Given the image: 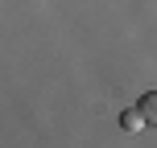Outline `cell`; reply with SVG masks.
<instances>
[{
	"mask_svg": "<svg viewBox=\"0 0 157 148\" xmlns=\"http://www.w3.org/2000/svg\"><path fill=\"white\" fill-rule=\"evenodd\" d=\"M136 107H141V115H145V124H153V128H157V91H145V95H141V103H136Z\"/></svg>",
	"mask_w": 157,
	"mask_h": 148,
	"instance_id": "6da1fadb",
	"label": "cell"
},
{
	"mask_svg": "<svg viewBox=\"0 0 157 148\" xmlns=\"http://www.w3.org/2000/svg\"><path fill=\"white\" fill-rule=\"evenodd\" d=\"M120 128H124V132H141V128H145V115H141V107H128L124 115H120Z\"/></svg>",
	"mask_w": 157,
	"mask_h": 148,
	"instance_id": "7a4b0ae2",
	"label": "cell"
}]
</instances>
